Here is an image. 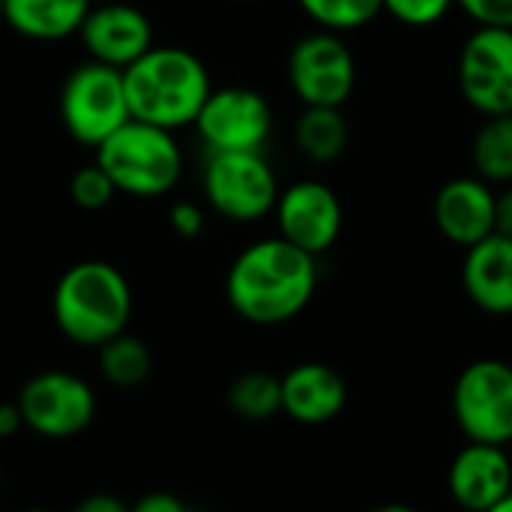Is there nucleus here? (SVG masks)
Returning a JSON list of instances; mask_svg holds the SVG:
<instances>
[{"instance_id":"nucleus-1","label":"nucleus","mask_w":512,"mask_h":512,"mask_svg":"<svg viewBox=\"0 0 512 512\" xmlns=\"http://www.w3.org/2000/svg\"><path fill=\"white\" fill-rule=\"evenodd\" d=\"M318 258L291 246L282 237H267L246 246L225 279L231 309L261 327H276L297 318L315 297Z\"/></svg>"},{"instance_id":"nucleus-2","label":"nucleus","mask_w":512,"mask_h":512,"mask_svg":"<svg viewBox=\"0 0 512 512\" xmlns=\"http://www.w3.org/2000/svg\"><path fill=\"white\" fill-rule=\"evenodd\" d=\"M132 120L177 132L195 123L213 84L207 66L186 48L153 45L123 69Z\"/></svg>"},{"instance_id":"nucleus-3","label":"nucleus","mask_w":512,"mask_h":512,"mask_svg":"<svg viewBox=\"0 0 512 512\" xmlns=\"http://www.w3.org/2000/svg\"><path fill=\"white\" fill-rule=\"evenodd\" d=\"M51 312L66 339L99 348L126 330L132 315V291L114 264L78 261L57 279Z\"/></svg>"},{"instance_id":"nucleus-4","label":"nucleus","mask_w":512,"mask_h":512,"mask_svg":"<svg viewBox=\"0 0 512 512\" xmlns=\"http://www.w3.org/2000/svg\"><path fill=\"white\" fill-rule=\"evenodd\" d=\"M96 162L114 180L117 192L132 198H162L183 171V153L174 132L141 120L123 123L96 147Z\"/></svg>"},{"instance_id":"nucleus-5","label":"nucleus","mask_w":512,"mask_h":512,"mask_svg":"<svg viewBox=\"0 0 512 512\" xmlns=\"http://www.w3.org/2000/svg\"><path fill=\"white\" fill-rule=\"evenodd\" d=\"M453 420L465 441L474 444H512V366L498 357L468 363L450 396Z\"/></svg>"},{"instance_id":"nucleus-6","label":"nucleus","mask_w":512,"mask_h":512,"mask_svg":"<svg viewBox=\"0 0 512 512\" xmlns=\"http://www.w3.org/2000/svg\"><path fill=\"white\" fill-rule=\"evenodd\" d=\"M60 120L75 141L96 150L132 120L123 72L96 60L75 66L60 90Z\"/></svg>"},{"instance_id":"nucleus-7","label":"nucleus","mask_w":512,"mask_h":512,"mask_svg":"<svg viewBox=\"0 0 512 512\" xmlns=\"http://www.w3.org/2000/svg\"><path fill=\"white\" fill-rule=\"evenodd\" d=\"M279 180L258 153H210L204 165V198L231 222H258L273 213Z\"/></svg>"},{"instance_id":"nucleus-8","label":"nucleus","mask_w":512,"mask_h":512,"mask_svg":"<svg viewBox=\"0 0 512 512\" xmlns=\"http://www.w3.org/2000/svg\"><path fill=\"white\" fill-rule=\"evenodd\" d=\"M288 81L303 105L342 108L357 84V60L333 30H315L294 42L288 54Z\"/></svg>"},{"instance_id":"nucleus-9","label":"nucleus","mask_w":512,"mask_h":512,"mask_svg":"<svg viewBox=\"0 0 512 512\" xmlns=\"http://www.w3.org/2000/svg\"><path fill=\"white\" fill-rule=\"evenodd\" d=\"M192 126L210 153H258L273 132V108L252 87H219L210 90Z\"/></svg>"},{"instance_id":"nucleus-10","label":"nucleus","mask_w":512,"mask_h":512,"mask_svg":"<svg viewBox=\"0 0 512 512\" xmlns=\"http://www.w3.org/2000/svg\"><path fill=\"white\" fill-rule=\"evenodd\" d=\"M459 90L483 117L512 114V27H474L459 51Z\"/></svg>"},{"instance_id":"nucleus-11","label":"nucleus","mask_w":512,"mask_h":512,"mask_svg":"<svg viewBox=\"0 0 512 512\" xmlns=\"http://www.w3.org/2000/svg\"><path fill=\"white\" fill-rule=\"evenodd\" d=\"M15 405L24 426L42 438H72L96 417V396L90 384L69 372L33 375L21 387Z\"/></svg>"},{"instance_id":"nucleus-12","label":"nucleus","mask_w":512,"mask_h":512,"mask_svg":"<svg viewBox=\"0 0 512 512\" xmlns=\"http://www.w3.org/2000/svg\"><path fill=\"white\" fill-rule=\"evenodd\" d=\"M273 213L279 237L315 258L336 246L345 222L339 195L321 180H297L282 189Z\"/></svg>"},{"instance_id":"nucleus-13","label":"nucleus","mask_w":512,"mask_h":512,"mask_svg":"<svg viewBox=\"0 0 512 512\" xmlns=\"http://www.w3.org/2000/svg\"><path fill=\"white\" fill-rule=\"evenodd\" d=\"M78 36L90 60L120 72L153 48V24L147 12L123 0L90 6Z\"/></svg>"},{"instance_id":"nucleus-14","label":"nucleus","mask_w":512,"mask_h":512,"mask_svg":"<svg viewBox=\"0 0 512 512\" xmlns=\"http://www.w3.org/2000/svg\"><path fill=\"white\" fill-rule=\"evenodd\" d=\"M447 492L462 512L492 510L512 495L510 450L468 441L447 468Z\"/></svg>"},{"instance_id":"nucleus-15","label":"nucleus","mask_w":512,"mask_h":512,"mask_svg":"<svg viewBox=\"0 0 512 512\" xmlns=\"http://www.w3.org/2000/svg\"><path fill=\"white\" fill-rule=\"evenodd\" d=\"M495 201L498 192L483 177H453L438 189L432 219L444 240L471 249L474 243L495 234Z\"/></svg>"},{"instance_id":"nucleus-16","label":"nucleus","mask_w":512,"mask_h":512,"mask_svg":"<svg viewBox=\"0 0 512 512\" xmlns=\"http://www.w3.org/2000/svg\"><path fill=\"white\" fill-rule=\"evenodd\" d=\"M282 381V414L300 426L333 423L348 405L345 378L327 363H300Z\"/></svg>"},{"instance_id":"nucleus-17","label":"nucleus","mask_w":512,"mask_h":512,"mask_svg":"<svg viewBox=\"0 0 512 512\" xmlns=\"http://www.w3.org/2000/svg\"><path fill=\"white\" fill-rule=\"evenodd\" d=\"M462 288L468 300L495 318L512 315V240L489 234L486 240L465 249Z\"/></svg>"},{"instance_id":"nucleus-18","label":"nucleus","mask_w":512,"mask_h":512,"mask_svg":"<svg viewBox=\"0 0 512 512\" xmlns=\"http://www.w3.org/2000/svg\"><path fill=\"white\" fill-rule=\"evenodd\" d=\"M93 0H6L3 3V21L39 42L66 39L81 30Z\"/></svg>"},{"instance_id":"nucleus-19","label":"nucleus","mask_w":512,"mask_h":512,"mask_svg":"<svg viewBox=\"0 0 512 512\" xmlns=\"http://www.w3.org/2000/svg\"><path fill=\"white\" fill-rule=\"evenodd\" d=\"M294 144L309 162H333L348 147V120L342 108L303 105L294 126Z\"/></svg>"},{"instance_id":"nucleus-20","label":"nucleus","mask_w":512,"mask_h":512,"mask_svg":"<svg viewBox=\"0 0 512 512\" xmlns=\"http://www.w3.org/2000/svg\"><path fill=\"white\" fill-rule=\"evenodd\" d=\"M471 162L477 177L492 186L512 183V114L486 117L471 144Z\"/></svg>"},{"instance_id":"nucleus-21","label":"nucleus","mask_w":512,"mask_h":512,"mask_svg":"<svg viewBox=\"0 0 512 512\" xmlns=\"http://www.w3.org/2000/svg\"><path fill=\"white\" fill-rule=\"evenodd\" d=\"M228 405L249 423H264L282 414V381L270 372H246L228 390Z\"/></svg>"},{"instance_id":"nucleus-22","label":"nucleus","mask_w":512,"mask_h":512,"mask_svg":"<svg viewBox=\"0 0 512 512\" xmlns=\"http://www.w3.org/2000/svg\"><path fill=\"white\" fill-rule=\"evenodd\" d=\"M150 351L141 339L129 336L126 330L105 345H99V369L105 381L114 387H138L150 375Z\"/></svg>"},{"instance_id":"nucleus-23","label":"nucleus","mask_w":512,"mask_h":512,"mask_svg":"<svg viewBox=\"0 0 512 512\" xmlns=\"http://www.w3.org/2000/svg\"><path fill=\"white\" fill-rule=\"evenodd\" d=\"M297 6L321 30H333V33L360 30L384 12V0H297Z\"/></svg>"},{"instance_id":"nucleus-24","label":"nucleus","mask_w":512,"mask_h":512,"mask_svg":"<svg viewBox=\"0 0 512 512\" xmlns=\"http://www.w3.org/2000/svg\"><path fill=\"white\" fill-rule=\"evenodd\" d=\"M117 195L114 180L105 174V168L99 162H90L84 168H78L69 180V198L81 207V210H102L111 204V198Z\"/></svg>"},{"instance_id":"nucleus-25","label":"nucleus","mask_w":512,"mask_h":512,"mask_svg":"<svg viewBox=\"0 0 512 512\" xmlns=\"http://www.w3.org/2000/svg\"><path fill=\"white\" fill-rule=\"evenodd\" d=\"M456 0H384V12L408 27H432L450 15Z\"/></svg>"},{"instance_id":"nucleus-26","label":"nucleus","mask_w":512,"mask_h":512,"mask_svg":"<svg viewBox=\"0 0 512 512\" xmlns=\"http://www.w3.org/2000/svg\"><path fill=\"white\" fill-rule=\"evenodd\" d=\"M477 27H512V0H456Z\"/></svg>"},{"instance_id":"nucleus-27","label":"nucleus","mask_w":512,"mask_h":512,"mask_svg":"<svg viewBox=\"0 0 512 512\" xmlns=\"http://www.w3.org/2000/svg\"><path fill=\"white\" fill-rule=\"evenodd\" d=\"M168 222L180 237L195 240L204 231V210L198 204H192V201H174L171 213H168Z\"/></svg>"},{"instance_id":"nucleus-28","label":"nucleus","mask_w":512,"mask_h":512,"mask_svg":"<svg viewBox=\"0 0 512 512\" xmlns=\"http://www.w3.org/2000/svg\"><path fill=\"white\" fill-rule=\"evenodd\" d=\"M129 512H189V510H186V504H183L180 498H174V495H168V492H150V495H144L135 507H129Z\"/></svg>"},{"instance_id":"nucleus-29","label":"nucleus","mask_w":512,"mask_h":512,"mask_svg":"<svg viewBox=\"0 0 512 512\" xmlns=\"http://www.w3.org/2000/svg\"><path fill=\"white\" fill-rule=\"evenodd\" d=\"M72 512H129V507L120 501V498H114V495H108V492H93V495H87V498H81Z\"/></svg>"},{"instance_id":"nucleus-30","label":"nucleus","mask_w":512,"mask_h":512,"mask_svg":"<svg viewBox=\"0 0 512 512\" xmlns=\"http://www.w3.org/2000/svg\"><path fill=\"white\" fill-rule=\"evenodd\" d=\"M495 234L512 240V183L498 192V201H495Z\"/></svg>"},{"instance_id":"nucleus-31","label":"nucleus","mask_w":512,"mask_h":512,"mask_svg":"<svg viewBox=\"0 0 512 512\" xmlns=\"http://www.w3.org/2000/svg\"><path fill=\"white\" fill-rule=\"evenodd\" d=\"M21 426H24V420H21L18 405H3V408H0V438H9V435L18 432Z\"/></svg>"},{"instance_id":"nucleus-32","label":"nucleus","mask_w":512,"mask_h":512,"mask_svg":"<svg viewBox=\"0 0 512 512\" xmlns=\"http://www.w3.org/2000/svg\"><path fill=\"white\" fill-rule=\"evenodd\" d=\"M372 512H420L417 507H408V504H384V507H375Z\"/></svg>"},{"instance_id":"nucleus-33","label":"nucleus","mask_w":512,"mask_h":512,"mask_svg":"<svg viewBox=\"0 0 512 512\" xmlns=\"http://www.w3.org/2000/svg\"><path fill=\"white\" fill-rule=\"evenodd\" d=\"M486 512H512V495H507L501 504H495L492 510H486Z\"/></svg>"},{"instance_id":"nucleus-34","label":"nucleus","mask_w":512,"mask_h":512,"mask_svg":"<svg viewBox=\"0 0 512 512\" xmlns=\"http://www.w3.org/2000/svg\"><path fill=\"white\" fill-rule=\"evenodd\" d=\"M3 3H6V0H0V18H3Z\"/></svg>"},{"instance_id":"nucleus-35","label":"nucleus","mask_w":512,"mask_h":512,"mask_svg":"<svg viewBox=\"0 0 512 512\" xmlns=\"http://www.w3.org/2000/svg\"><path fill=\"white\" fill-rule=\"evenodd\" d=\"M24 512H51V510H24Z\"/></svg>"}]
</instances>
